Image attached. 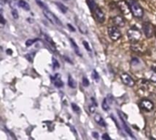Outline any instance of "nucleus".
<instances>
[{
    "mask_svg": "<svg viewBox=\"0 0 156 140\" xmlns=\"http://www.w3.org/2000/svg\"><path fill=\"white\" fill-rule=\"evenodd\" d=\"M71 107H72V109H73V111H75L77 114H80V108L75 104V103H72L71 104Z\"/></svg>",
    "mask_w": 156,
    "mask_h": 140,
    "instance_id": "obj_22",
    "label": "nucleus"
},
{
    "mask_svg": "<svg viewBox=\"0 0 156 140\" xmlns=\"http://www.w3.org/2000/svg\"><path fill=\"white\" fill-rule=\"evenodd\" d=\"M153 70H154V71H156V67H153Z\"/></svg>",
    "mask_w": 156,
    "mask_h": 140,
    "instance_id": "obj_35",
    "label": "nucleus"
},
{
    "mask_svg": "<svg viewBox=\"0 0 156 140\" xmlns=\"http://www.w3.org/2000/svg\"><path fill=\"white\" fill-rule=\"evenodd\" d=\"M119 116H120L121 121H122V127H123L124 130L126 131V133H128V135H129L130 137H132L133 138H134V136L133 135V133H132V131H131L130 128L128 127L127 123H126V122H125V120L123 119V117H122V112H120V111H119Z\"/></svg>",
    "mask_w": 156,
    "mask_h": 140,
    "instance_id": "obj_11",
    "label": "nucleus"
},
{
    "mask_svg": "<svg viewBox=\"0 0 156 140\" xmlns=\"http://www.w3.org/2000/svg\"><path fill=\"white\" fill-rule=\"evenodd\" d=\"M121 79H122V83H123L124 85H126L127 87H134V86H135V81H134V79H133L130 75H128L127 73L122 74V75H121Z\"/></svg>",
    "mask_w": 156,
    "mask_h": 140,
    "instance_id": "obj_7",
    "label": "nucleus"
},
{
    "mask_svg": "<svg viewBox=\"0 0 156 140\" xmlns=\"http://www.w3.org/2000/svg\"><path fill=\"white\" fill-rule=\"evenodd\" d=\"M154 34H155V36H156V29H155V32H154Z\"/></svg>",
    "mask_w": 156,
    "mask_h": 140,
    "instance_id": "obj_37",
    "label": "nucleus"
},
{
    "mask_svg": "<svg viewBox=\"0 0 156 140\" xmlns=\"http://www.w3.org/2000/svg\"><path fill=\"white\" fill-rule=\"evenodd\" d=\"M68 85H69V87H71V88H75V87H77V84H76L75 80L71 77V76H69Z\"/></svg>",
    "mask_w": 156,
    "mask_h": 140,
    "instance_id": "obj_21",
    "label": "nucleus"
},
{
    "mask_svg": "<svg viewBox=\"0 0 156 140\" xmlns=\"http://www.w3.org/2000/svg\"><path fill=\"white\" fill-rule=\"evenodd\" d=\"M36 41H37V39H29V40H27V41H26V46H32Z\"/></svg>",
    "mask_w": 156,
    "mask_h": 140,
    "instance_id": "obj_23",
    "label": "nucleus"
},
{
    "mask_svg": "<svg viewBox=\"0 0 156 140\" xmlns=\"http://www.w3.org/2000/svg\"><path fill=\"white\" fill-rule=\"evenodd\" d=\"M86 1H87V5H89L90 9L92 12H94V10H95V8H96V6H97V5H96V3H95V0H86Z\"/></svg>",
    "mask_w": 156,
    "mask_h": 140,
    "instance_id": "obj_19",
    "label": "nucleus"
},
{
    "mask_svg": "<svg viewBox=\"0 0 156 140\" xmlns=\"http://www.w3.org/2000/svg\"><path fill=\"white\" fill-rule=\"evenodd\" d=\"M117 6L119 7V9L121 10V12H122L126 17H131V16H132L133 13H132V11H131V8H130V5H129L128 2L123 1V0L119 1V2L117 3Z\"/></svg>",
    "mask_w": 156,
    "mask_h": 140,
    "instance_id": "obj_2",
    "label": "nucleus"
},
{
    "mask_svg": "<svg viewBox=\"0 0 156 140\" xmlns=\"http://www.w3.org/2000/svg\"><path fill=\"white\" fill-rule=\"evenodd\" d=\"M128 4L130 5V8H131V11L133 13V15L136 18H143L144 15V11L143 9V7L141 6V5L135 1V0H129L128 1Z\"/></svg>",
    "mask_w": 156,
    "mask_h": 140,
    "instance_id": "obj_1",
    "label": "nucleus"
},
{
    "mask_svg": "<svg viewBox=\"0 0 156 140\" xmlns=\"http://www.w3.org/2000/svg\"><path fill=\"white\" fill-rule=\"evenodd\" d=\"M11 52H12L11 50H8V54H9V55H11Z\"/></svg>",
    "mask_w": 156,
    "mask_h": 140,
    "instance_id": "obj_36",
    "label": "nucleus"
},
{
    "mask_svg": "<svg viewBox=\"0 0 156 140\" xmlns=\"http://www.w3.org/2000/svg\"><path fill=\"white\" fill-rule=\"evenodd\" d=\"M76 23H77V26H78L80 31L82 34H88V28H87V26H86L81 21H80L78 18H76Z\"/></svg>",
    "mask_w": 156,
    "mask_h": 140,
    "instance_id": "obj_14",
    "label": "nucleus"
},
{
    "mask_svg": "<svg viewBox=\"0 0 156 140\" xmlns=\"http://www.w3.org/2000/svg\"><path fill=\"white\" fill-rule=\"evenodd\" d=\"M68 26L71 29V31H73V32L75 31V28H74L73 26H71V25H70V24H68Z\"/></svg>",
    "mask_w": 156,
    "mask_h": 140,
    "instance_id": "obj_33",
    "label": "nucleus"
},
{
    "mask_svg": "<svg viewBox=\"0 0 156 140\" xmlns=\"http://www.w3.org/2000/svg\"><path fill=\"white\" fill-rule=\"evenodd\" d=\"M43 13H44L45 16L47 17V19H48L51 24L57 25V26H62L60 20H59L53 13H51L49 10H48V8H44V9H43Z\"/></svg>",
    "mask_w": 156,
    "mask_h": 140,
    "instance_id": "obj_4",
    "label": "nucleus"
},
{
    "mask_svg": "<svg viewBox=\"0 0 156 140\" xmlns=\"http://www.w3.org/2000/svg\"><path fill=\"white\" fill-rule=\"evenodd\" d=\"M94 120H95V122H96L97 124H99L100 126L104 127V128H106V127H107L106 122L104 121L103 118H102L100 114H95V116H94Z\"/></svg>",
    "mask_w": 156,
    "mask_h": 140,
    "instance_id": "obj_13",
    "label": "nucleus"
},
{
    "mask_svg": "<svg viewBox=\"0 0 156 140\" xmlns=\"http://www.w3.org/2000/svg\"><path fill=\"white\" fill-rule=\"evenodd\" d=\"M55 4H56V5L59 8V10H60L63 14H66V13L68 12V8H67V6H66V5H64L63 4H61V3H59V2H56Z\"/></svg>",
    "mask_w": 156,
    "mask_h": 140,
    "instance_id": "obj_17",
    "label": "nucleus"
},
{
    "mask_svg": "<svg viewBox=\"0 0 156 140\" xmlns=\"http://www.w3.org/2000/svg\"><path fill=\"white\" fill-rule=\"evenodd\" d=\"M69 41H70V43H71V46H72V47L74 48V50H75L76 54H77L78 56H81V54L80 53V50H79V46H77L76 42H75V41H74L72 38H69Z\"/></svg>",
    "mask_w": 156,
    "mask_h": 140,
    "instance_id": "obj_20",
    "label": "nucleus"
},
{
    "mask_svg": "<svg viewBox=\"0 0 156 140\" xmlns=\"http://www.w3.org/2000/svg\"><path fill=\"white\" fill-rule=\"evenodd\" d=\"M82 85H83L84 87H89V86H90V82H89L88 78L83 77V79H82Z\"/></svg>",
    "mask_w": 156,
    "mask_h": 140,
    "instance_id": "obj_27",
    "label": "nucleus"
},
{
    "mask_svg": "<svg viewBox=\"0 0 156 140\" xmlns=\"http://www.w3.org/2000/svg\"><path fill=\"white\" fill-rule=\"evenodd\" d=\"M127 35H128L129 40L132 41V42H138L141 39V37H142V33L137 28H131V29H129L128 32H127Z\"/></svg>",
    "mask_w": 156,
    "mask_h": 140,
    "instance_id": "obj_3",
    "label": "nucleus"
},
{
    "mask_svg": "<svg viewBox=\"0 0 156 140\" xmlns=\"http://www.w3.org/2000/svg\"><path fill=\"white\" fill-rule=\"evenodd\" d=\"M93 13H94V16H95L96 20L99 23H101V24L104 23V21H105V14H104V12L102 11V9L100 6L97 5Z\"/></svg>",
    "mask_w": 156,
    "mask_h": 140,
    "instance_id": "obj_9",
    "label": "nucleus"
},
{
    "mask_svg": "<svg viewBox=\"0 0 156 140\" xmlns=\"http://www.w3.org/2000/svg\"><path fill=\"white\" fill-rule=\"evenodd\" d=\"M82 44L84 45L85 48H86L88 51H91V48H90V45H89V43H88V42H86V41H83V42H82Z\"/></svg>",
    "mask_w": 156,
    "mask_h": 140,
    "instance_id": "obj_30",
    "label": "nucleus"
},
{
    "mask_svg": "<svg viewBox=\"0 0 156 140\" xmlns=\"http://www.w3.org/2000/svg\"><path fill=\"white\" fill-rule=\"evenodd\" d=\"M36 1H37V5H38L39 6H41V7H42L43 9H44V8H47L46 5H45V4H44L43 2H42V0H36Z\"/></svg>",
    "mask_w": 156,
    "mask_h": 140,
    "instance_id": "obj_29",
    "label": "nucleus"
},
{
    "mask_svg": "<svg viewBox=\"0 0 156 140\" xmlns=\"http://www.w3.org/2000/svg\"><path fill=\"white\" fill-rule=\"evenodd\" d=\"M139 106H140V108H141L143 110H144V111H146V112L153 111L154 108V103H153L151 100H149V99H143V100L140 102Z\"/></svg>",
    "mask_w": 156,
    "mask_h": 140,
    "instance_id": "obj_6",
    "label": "nucleus"
},
{
    "mask_svg": "<svg viewBox=\"0 0 156 140\" xmlns=\"http://www.w3.org/2000/svg\"><path fill=\"white\" fill-rule=\"evenodd\" d=\"M52 63H53V67H54L55 69L59 68V64H58V62L57 61V59H56L55 57H53V59H52Z\"/></svg>",
    "mask_w": 156,
    "mask_h": 140,
    "instance_id": "obj_24",
    "label": "nucleus"
},
{
    "mask_svg": "<svg viewBox=\"0 0 156 140\" xmlns=\"http://www.w3.org/2000/svg\"><path fill=\"white\" fill-rule=\"evenodd\" d=\"M12 15H13V17L15 19H17L18 18V14H17V11L15 9V8H12Z\"/></svg>",
    "mask_w": 156,
    "mask_h": 140,
    "instance_id": "obj_28",
    "label": "nucleus"
},
{
    "mask_svg": "<svg viewBox=\"0 0 156 140\" xmlns=\"http://www.w3.org/2000/svg\"><path fill=\"white\" fill-rule=\"evenodd\" d=\"M102 108H103V110H105V111L110 110V101H109V98H108V97L104 98V100H103V102H102Z\"/></svg>",
    "mask_w": 156,
    "mask_h": 140,
    "instance_id": "obj_18",
    "label": "nucleus"
},
{
    "mask_svg": "<svg viewBox=\"0 0 156 140\" xmlns=\"http://www.w3.org/2000/svg\"><path fill=\"white\" fill-rule=\"evenodd\" d=\"M143 30H144L146 37H148V38L152 37L154 36V33L155 32L154 31V26L151 23H148V22L147 23H144L143 25Z\"/></svg>",
    "mask_w": 156,
    "mask_h": 140,
    "instance_id": "obj_8",
    "label": "nucleus"
},
{
    "mask_svg": "<svg viewBox=\"0 0 156 140\" xmlns=\"http://www.w3.org/2000/svg\"><path fill=\"white\" fill-rule=\"evenodd\" d=\"M92 77H93V79H95L96 81H98V80L100 79V77H99V75H98L97 71L93 70V72H92Z\"/></svg>",
    "mask_w": 156,
    "mask_h": 140,
    "instance_id": "obj_26",
    "label": "nucleus"
},
{
    "mask_svg": "<svg viewBox=\"0 0 156 140\" xmlns=\"http://www.w3.org/2000/svg\"><path fill=\"white\" fill-rule=\"evenodd\" d=\"M150 80L152 82H154V83H156V71H154V72L150 76Z\"/></svg>",
    "mask_w": 156,
    "mask_h": 140,
    "instance_id": "obj_25",
    "label": "nucleus"
},
{
    "mask_svg": "<svg viewBox=\"0 0 156 140\" xmlns=\"http://www.w3.org/2000/svg\"><path fill=\"white\" fill-rule=\"evenodd\" d=\"M41 38L50 46V47H52L54 50H56V45H55V43H54V41L51 39V37L49 36H48L47 34H43V33H41Z\"/></svg>",
    "mask_w": 156,
    "mask_h": 140,
    "instance_id": "obj_10",
    "label": "nucleus"
},
{
    "mask_svg": "<svg viewBox=\"0 0 156 140\" xmlns=\"http://www.w3.org/2000/svg\"><path fill=\"white\" fill-rule=\"evenodd\" d=\"M108 34L110 38L112 41H117L122 37V33L117 26H110L108 27Z\"/></svg>",
    "mask_w": 156,
    "mask_h": 140,
    "instance_id": "obj_5",
    "label": "nucleus"
},
{
    "mask_svg": "<svg viewBox=\"0 0 156 140\" xmlns=\"http://www.w3.org/2000/svg\"><path fill=\"white\" fill-rule=\"evenodd\" d=\"M5 24V18H4V16H3V14H1V25H2V26H4Z\"/></svg>",
    "mask_w": 156,
    "mask_h": 140,
    "instance_id": "obj_31",
    "label": "nucleus"
},
{
    "mask_svg": "<svg viewBox=\"0 0 156 140\" xmlns=\"http://www.w3.org/2000/svg\"><path fill=\"white\" fill-rule=\"evenodd\" d=\"M102 138H104V139H108L110 140L111 139V138L107 135V134H104V135H102Z\"/></svg>",
    "mask_w": 156,
    "mask_h": 140,
    "instance_id": "obj_32",
    "label": "nucleus"
},
{
    "mask_svg": "<svg viewBox=\"0 0 156 140\" xmlns=\"http://www.w3.org/2000/svg\"><path fill=\"white\" fill-rule=\"evenodd\" d=\"M92 136H93L94 138H98V137H99L98 134H97V132H93V133H92Z\"/></svg>",
    "mask_w": 156,
    "mask_h": 140,
    "instance_id": "obj_34",
    "label": "nucleus"
},
{
    "mask_svg": "<svg viewBox=\"0 0 156 140\" xmlns=\"http://www.w3.org/2000/svg\"><path fill=\"white\" fill-rule=\"evenodd\" d=\"M18 5H19L20 7H22L23 9L27 10V11H28V10L30 9L29 5H28L27 2H26L25 0H19V1H18Z\"/></svg>",
    "mask_w": 156,
    "mask_h": 140,
    "instance_id": "obj_15",
    "label": "nucleus"
},
{
    "mask_svg": "<svg viewBox=\"0 0 156 140\" xmlns=\"http://www.w3.org/2000/svg\"><path fill=\"white\" fill-rule=\"evenodd\" d=\"M133 43H134V44L132 45L131 48H132L133 51H135V52H143V46H142V45L136 44V42H133Z\"/></svg>",
    "mask_w": 156,
    "mask_h": 140,
    "instance_id": "obj_16",
    "label": "nucleus"
},
{
    "mask_svg": "<svg viewBox=\"0 0 156 140\" xmlns=\"http://www.w3.org/2000/svg\"><path fill=\"white\" fill-rule=\"evenodd\" d=\"M112 22L117 26H124V25H125L124 18L121 15H114L112 17Z\"/></svg>",
    "mask_w": 156,
    "mask_h": 140,
    "instance_id": "obj_12",
    "label": "nucleus"
}]
</instances>
